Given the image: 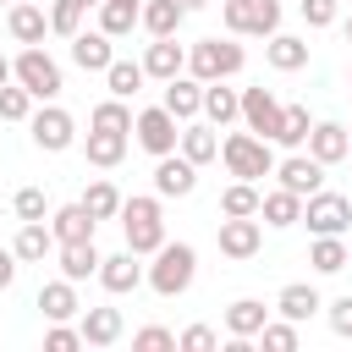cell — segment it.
<instances>
[{"mask_svg":"<svg viewBox=\"0 0 352 352\" xmlns=\"http://www.w3.org/2000/svg\"><path fill=\"white\" fill-rule=\"evenodd\" d=\"M121 231H126V248L138 258H154L165 248V209H160V192H143V198H126L121 204Z\"/></svg>","mask_w":352,"mask_h":352,"instance_id":"1","label":"cell"},{"mask_svg":"<svg viewBox=\"0 0 352 352\" xmlns=\"http://www.w3.org/2000/svg\"><path fill=\"white\" fill-rule=\"evenodd\" d=\"M220 160L236 182H264L275 176V143L258 138V132H226L220 138Z\"/></svg>","mask_w":352,"mask_h":352,"instance_id":"2","label":"cell"},{"mask_svg":"<svg viewBox=\"0 0 352 352\" xmlns=\"http://www.w3.org/2000/svg\"><path fill=\"white\" fill-rule=\"evenodd\" d=\"M242 66H248V50L236 44V33L187 44V72H192L198 82H220V77H236Z\"/></svg>","mask_w":352,"mask_h":352,"instance_id":"3","label":"cell"},{"mask_svg":"<svg viewBox=\"0 0 352 352\" xmlns=\"http://www.w3.org/2000/svg\"><path fill=\"white\" fill-rule=\"evenodd\" d=\"M192 275H198V253H192V242H170V236H165V248L154 253L143 286H154V297H182V292L192 286Z\"/></svg>","mask_w":352,"mask_h":352,"instance_id":"4","label":"cell"},{"mask_svg":"<svg viewBox=\"0 0 352 352\" xmlns=\"http://www.w3.org/2000/svg\"><path fill=\"white\" fill-rule=\"evenodd\" d=\"M220 22L236 38H270L280 33V0H220Z\"/></svg>","mask_w":352,"mask_h":352,"instance_id":"5","label":"cell"},{"mask_svg":"<svg viewBox=\"0 0 352 352\" xmlns=\"http://www.w3.org/2000/svg\"><path fill=\"white\" fill-rule=\"evenodd\" d=\"M16 82L44 104V99H55L66 82H60V60L44 50V44H22V55H16Z\"/></svg>","mask_w":352,"mask_h":352,"instance_id":"6","label":"cell"},{"mask_svg":"<svg viewBox=\"0 0 352 352\" xmlns=\"http://www.w3.org/2000/svg\"><path fill=\"white\" fill-rule=\"evenodd\" d=\"M302 226L314 231V236H346L352 231V198H341V192H308L302 198Z\"/></svg>","mask_w":352,"mask_h":352,"instance_id":"7","label":"cell"},{"mask_svg":"<svg viewBox=\"0 0 352 352\" xmlns=\"http://www.w3.org/2000/svg\"><path fill=\"white\" fill-rule=\"evenodd\" d=\"M28 132H33V143H38L44 154H66V148L77 143V121H72V110H60L55 99H44V104L28 116Z\"/></svg>","mask_w":352,"mask_h":352,"instance_id":"8","label":"cell"},{"mask_svg":"<svg viewBox=\"0 0 352 352\" xmlns=\"http://www.w3.org/2000/svg\"><path fill=\"white\" fill-rule=\"evenodd\" d=\"M132 138H138V148H148V154L160 160V154H176V148H182V121H176L165 104H148V110H138Z\"/></svg>","mask_w":352,"mask_h":352,"instance_id":"9","label":"cell"},{"mask_svg":"<svg viewBox=\"0 0 352 352\" xmlns=\"http://www.w3.org/2000/svg\"><path fill=\"white\" fill-rule=\"evenodd\" d=\"M214 242H220V253L226 258H253L258 248H264V220L258 214H226L220 220V231H214Z\"/></svg>","mask_w":352,"mask_h":352,"instance_id":"10","label":"cell"},{"mask_svg":"<svg viewBox=\"0 0 352 352\" xmlns=\"http://www.w3.org/2000/svg\"><path fill=\"white\" fill-rule=\"evenodd\" d=\"M324 170H330V165H319L308 148H292L286 160H275V182H280V187H292L297 198L319 192V187H324Z\"/></svg>","mask_w":352,"mask_h":352,"instance_id":"11","label":"cell"},{"mask_svg":"<svg viewBox=\"0 0 352 352\" xmlns=\"http://www.w3.org/2000/svg\"><path fill=\"white\" fill-rule=\"evenodd\" d=\"M110 297H126V292H138L143 280H148V270L138 264V253L132 248H121V253H110V258H99V275H94Z\"/></svg>","mask_w":352,"mask_h":352,"instance_id":"12","label":"cell"},{"mask_svg":"<svg viewBox=\"0 0 352 352\" xmlns=\"http://www.w3.org/2000/svg\"><path fill=\"white\" fill-rule=\"evenodd\" d=\"M192 187H198V165H192L182 148L154 160V192H160V198H187Z\"/></svg>","mask_w":352,"mask_h":352,"instance_id":"13","label":"cell"},{"mask_svg":"<svg viewBox=\"0 0 352 352\" xmlns=\"http://www.w3.org/2000/svg\"><path fill=\"white\" fill-rule=\"evenodd\" d=\"M280 99L270 94V88H242V121H248V132H258V138H270L275 143V132H280Z\"/></svg>","mask_w":352,"mask_h":352,"instance_id":"14","label":"cell"},{"mask_svg":"<svg viewBox=\"0 0 352 352\" xmlns=\"http://www.w3.org/2000/svg\"><path fill=\"white\" fill-rule=\"evenodd\" d=\"M319 308H324V297H319V286H314V280H286V286L275 292V314H280V319H292V324L314 319Z\"/></svg>","mask_w":352,"mask_h":352,"instance_id":"15","label":"cell"},{"mask_svg":"<svg viewBox=\"0 0 352 352\" xmlns=\"http://www.w3.org/2000/svg\"><path fill=\"white\" fill-rule=\"evenodd\" d=\"M176 121H198L204 116V82L192 77V72H182V77H170L165 82V99H160Z\"/></svg>","mask_w":352,"mask_h":352,"instance_id":"16","label":"cell"},{"mask_svg":"<svg viewBox=\"0 0 352 352\" xmlns=\"http://www.w3.org/2000/svg\"><path fill=\"white\" fill-rule=\"evenodd\" d=\"M55 248H60V242H55L50 220H22V226H16V236H11V253H16L22 264H44Z\"/></svg>","mask_w":352,"mask_h":352,"instance_id":"17","label":"cell"},{"mask_svg":"<svg viewBox=\"0 0 352 352\" xmlns=\"http://www.w3.org/2000/svg\"><path fill=\"white\" fill-rule=\"evenodd\" d=\"M77 330H82L88 346H116L126 336V319H121V308H82L77 314Z\"/></svg>","mask_w":352,"mask_h":352,"instance_id":"18","label":"cell"},{"mask_svg":"<svg viewBox=\"0 0 352 352\" xmlns=\"http://www.w3.org/2000/svg\"><path fill=\"white\" fill-rule=\"evenodd\" d=\"M6 33H11L16 44H44V33H50V11L33 6V0H16V6L6 11Z\"/></svg>","mask_w":352,"mask_h":352,"instance_id":"19","label":"cell"},{"mask_svg":"<svg viewBox=\"0 0 352 352\" xmlns=\"http://www.w3.org/2000/svg\"><path fill=\"white\" fill-rule=\"evenodd\" d=\"M143 72H148L154 82L182 77V72H187V44H176V38H154V44L143 50Z\"/></svg>","mask_w":352,"mask_h":352,"instance_id":"20","label":"cell"},{"mask_svg":"<svg viewBox=\"0 0 352 352\" xmlns=\"http://www.w3.org/2000/svg\"><path fill=\"white\" fill-rule=\"evenodd\" d=\"M346 148H352V132H346L341 121H314V132H308V154H314L319 165H341Z\"/></svg>","mask_w":352,"mask_h":352,"instance_id":"21","label":"cell"},{"mask_svg":"<svg viewBox=\"0 0 352 352\" xmlns=\"http://www.w3.org/2000/svg\"><path fill=\"white\" fill-rule=\"evenodd\" d=\"M94 214H88V204L77 198V204H60V209H50V231H55V242H94Z\"/></svg>","mask_w":352,"mask_h":352,"instance_id":"22","label":"cell"},{"mask_svg":"<svg viewBox=\"0 0 352 352\" xmlns=\"http://www.w3.org/2000/svg\"><path fill=\"white\" fill-rule=\"evenodd\" d=\"M72 60H77L82 72H110V60H116V38H110L104 28L77 33V38H72Z\"/></svg>","mask_w":352,"mask_h":352,"instance_id":"23","label":"cell"},{"mask_svg":"<svg viewBox=\"0 0 352 352\" xmlns=\"http://www.w3.org/2000/svg\"><path fill=\"white\" fill-rule=\"evenodd\" d=\"M182 22H187V6L182 0H143V33L148 38H176L182 33Z\"/></svg>","mask_w":352,"mask_h":352,"instance_id":"24","label":"cell"},{"mask_svg":"<svg viewBox=\"0 0 352 352\" xmlns=\"http://www.w3.org/2000/svg\"><path fill=\"white\" fill-rule=\"evenodd\" d=\"M204 121H209V126L242 121V94L226 88V77H220V82H204Z\"/></svg>","mask_w":352,"mask_h":352,"instance_id":"25","label":"cell"},{"mask_svg":"<svg viewBox=\"0 0 352 352\" xmlns=\"http://www.w3.org/2000/svg\"><path fill=\"white\" fill-rule=\"evenodd\" d=\"M99 258H104V253H99L94 242H60V248H55L60 275H66V280H77V286H82L88 275H99Z\"/></svg>","mask_w":352,"mask_h":352,"instance_id":"26","label":"cell"},{"mask_svg":"<svg viewBox=\"0 0 352 352\" xmlns=\"http://www.w3.org/2000/svg\"><path fill=\"white\" fill-rule=\"evenodd\" d=\"M38 314L44 319H77L82 314V302H77V280H44L38 286Z\"/></svg>","mask_w":352,"mask_h":352,"instance_id":"27","label":"cell"},{"mask_svg":"<svg viewBox=\"0 0 352 352\" xmlns=\"http://www.w3.org/2000/svg\"><path fill=\"white\" fill-rule=\"evenodd\" d=\"M270 314L275 308H264L258 297H236V302H226V336H253L258 341V330L270 324Z\"/></svg>","mask_w":352,"mask_h":352,"instance_id":"28","label":"cell"},{"mask_svg":"<svg viewBox=\"0 0 352 352\" xmlns=\"http://www.w3.org/2000/svg\"><path fill=\"white\" fill-rule=\"evenodd\" d=\"M258 220H264V226H275V231H286V226H302V198H297L292 187H275V192H264V204H258Z\"/></svg>","mask_w":352,"mask_h":352,"instance_id":"29","label":"cell"},{"mask_svg":"<svg viewBox=\"0 0 352 352\" xmlns=\"http://www.w3.org/2000/svg\"><path fill=\"white\" fill-rule=\"evenodd\" d=\"M264 60H270L275 72H302V66H308V38H297V33H270Z\"/></svg>","mask_w":352,"mask_h":352,"instance_id":"30","label":"cell"},{"mask_svg":"<svg viewBox=\"0 0 352 352\" xmlns=\"http://www.w3.org/2000/svg\"><path fill=\"white\" fill-rule=\"evenodd\" d=\"M308 264H314V275H341V270L352 264L346 236H314V242H308Z\"/></svg>","mask_w":352,"mask_h":352,"instance_id":"31","label":"cell"},{"mask_svg":"<svg viewBox=\"0 0 352 352\" xmlns=\"http://www.w3.org/2000/svg\"><path fill=\"white\" fill-rule=\"evenodd\" d=\"M94 11H99V28H104L110 38H126V33L143 22V0H99Z\"/></svg>","mask_w":352,"mask_h":352,"instance_id":"32","label":"cell"},{"mask_svg":"<svg viewBox=\"0 0 352 352\" xmlns=\"http://www.w3.org/2000/svg\"><path fill=\"white\" fill-rule=\"evenodd\" d=\"M182 154H187L192 165L220 160V138H214V126H209V121H182Z\"/></svg>","mask_w":352,"mask_h":352,"instance_id":"33","label":"cell"},{"mask_svg":"<svg viewBox=\"0 0 352 352\" xmlns=\"http://www.w3.org/2000/svg\"><path fill=\"white\" fill-rule=\"evenodd\" d=\"M82 154H88V165H99V170H116V165L126 160V132H94V126H88V143H82Z\"/></svg>","mask_w":352,"mask_h":352,"instance_id":"34","label":"cell"},{"mask_svg":"<svg viewBox=\"0 0 352 352\" xmlns=\"http://www.w3.org/2000/svg\"><path fill=\"white\" fill-rule=\"evenodd\" d=\"M132 121H138V116H132V104H126V99H116V94H110V99H99V104H94V116H88V126H94V132H126V138H132Z\"/></svg>","mask_w":352,"mask_h":352,"instance_id":"35","label":"cell"},{"mask_svg":"<svg viewBox=\"0 0 352 352\" xmlns=\"http://www.w3.org/2000/svg\"><path fill=\"white\" fill-rule=\"evenodd\" d=\"M82 204H88V214H94V220H116L126 198H121V187H116V182H104V176H94V182L82 187Z\"/></svg>","mask_w":352,"mask_h":352,"instance_id":"36","label":"cell"},{"mask_svg":"<svg viewBox=\"0 0 352 352\" xmlns=\"http://www.w3.org/2000/svg\"><path fill=\"white\" fill-rule=\"evenodd\" d=\"M143 82H148L143 60H121V55H116V60H110V72H104V88H110L116 99H132V94L143 88Z\"/></svg>","mask_w":352,"mask_h":352,"instance_id":"37","label":"cell"},{"mask_svg":"<svg viewBox=\"0 0 352 352\" xmlns=\"http://www.w3.org/2000/svg\"><path fill=\"white\" fill-rule=\"evenodd\" d=\"M308 132H314V121H308V104H286V110H280L275 148H308Z\"/></svg>","mask_w":352,"mask_h":352,"instance_id":"38","label":"cell"},{"mask_svg":"<svg viewBox=\"0 0 352 352\" xmlns=\"http://www.w3.org/2000/svg\"><path fill=\"white\" fill-rule=\"evenodd\" d=\"M82 16H88V0H55V6H50V33L72 44V38L82 33Z\"/></svg>","mask_w":352,"mask_h":352,"instance_id":"39","label":"cell"},{"mask_svg":"<svg viewBox=\"0 0 352 352\" xmlns=\"http://www.w3.org/2000/svg\"><path fill=\"white\" fill-rule=\"evenodd\" d=\"M258 204H264L258 182H231L220 192V214H258Z\"/></svg>","mask_w":352,"mask_h":352,"instance_id":"40","label":"cell"},{"mask_svg":"<svg viewBox=\"0 0 352 352\" xmlns=\"http://www.w3.org/2000/svg\"><path fill=\"white\" fill-rule=\"evenodd\" d=\"M297 341H302V336H297L292 319H270V324L258 330V346H264V352H297Z\"/></svg>","mask_w":352,"mask_h":352,"instance_id":"41","label":"cell"},{"mask_svg":"<svg viewBox=\"0 0 352 352\" xmlns=\"http://www.w3.org/2000/svg\"><path fill=\"white\" fill-rule=\"evenodd\" d=\"M33 104H38V99H33L22 82H6V88H0V121H28Z\"/></svg>","mask_w":352,"mask_h":352,"instance_id":"42","label":"cell"},{"mask_svg":"<svg viewBox=\"0 0 352 352\" xmlns=\"http://www.w3.org/2000/svg\"><path fill=\"white\" fill-rule=\"evenodd\" d=\"M11 209H16V220H50V198H44V187H16Z\"/></svg>","mask_w":352,"mask_h":352,"instance_id":"43","label":"cell"},{"mask_svg":"<svg viewBox=\"0 0 352 352\" xmlns=\"http://www.w3.org/2000/svg\"><path fill=\"white\" fill-rule=\"evenodd\" d=\"M44 346H50V352H77V346H88V341H82V330H77L72 319H50Z\"/></svg>","mask_w":352,"mask_h":352,"instance_id":"44","label":"cell"},{"mask_svg":"<svg viewBox=\"0 0 352 352\" xmlns=\"http://www.w3.org/2000/svg\"><path fill=\"white\" fill-rule=\"evenodd\" d=\"M132 346H138V352H176V336H170L165 324H143V330L132 336Z\"/></svg>","mask_w":352,"mask_h":352,"instance_id":"45","label":"cell"},{"mask_svg":"<svg viewBox=\"0 0 352 352\" xmlns=\"http://www.w3.org/2000/svg\"><path fill=\"white\" fill-rule=\"evenodd\" d=\"M176 346H182V352H214V346H220V336H214L209 324H187V330L176 336Z\"/></svg>","mask_w":352,"mask_h":352,"instance_id":"46","label":"cell"},{"mask_svg":"<svg viewBox=\"0 0 352 352\" xmlns=\"http://www.w3.org/2000/svg\"><path fill=\"white\" fill-rule=\"evenodd\" d=\"M324 319H330V330H336L341 341H352V292L336 297V302H324Z\"/></svg>","mask_w":352,"mask_h":352,"instance_id":"47","label":"cell"},{"mask_svg":"<svg viewBox=\"0 0 352 352\" xmlns=\"http://www.w3.org/2000/svg\"><path fill=\"white\" fill-rule=\"evenodd\" d=\"M308 28H336V0H297Z\"/></svg>","mask_w":352,"mask_h":352,"instance_id":"48","label":"cell"},{"mask_svg":"<svg viewBox=\"0 0 352 352\" xmlns=\"http://www.w3.org/2000/svg\"><path fill=\"white\" fill-rule=\"evenodd\" d=\"M16 264H22V258H16L11 248H0V292H6L11 280H16Z\"/></svg>","mask_w":352,"mask_h":352,"instance_id":"49","label":"cell"},{"mask_svg":"<svg viewBox=\"0 0 352 352\" xmlns=\"http://www.w3.org/2000/svg\"><path fill=\"white\" fill-rule=\"evenodd\" d=\"M6 82H16V60H6V55H0V88H6Z\"/></svg>","mask_w":352,"mask_h":352,"instance_id":"50","label":"cell"},{"mask_svg":"<svg viewBox=\"0 0 352 352\" xmlns=\"http://www.w3.org/2000/svg\"><path fill=\"white\" fill-rule=\"evenodd\" d=\"M182 6H187V11H204V6H209V0H182Z\"/></svg>","mask_w":352,"mask_h":352,"instance_id":"51","label":"cell"},{"mask_svg":"<svg viewBox=\"0 0 352 352\" xmlns=\"http://www.w3.org/2000/svg\"><path fill=\"white\" fill-rule=\"evenodd\" d=\"M341 33H346V44H352V16H346V22H341Z\"/></svg>","mask_w":352,"mask_h":352,"instance_id":"52","label":"cell"},{"mask_svg":"<svg viewBox=\"0 0 352 352\" xmlns=\"http://www.w3.org/2000/svg\"><path fill=\"white\" fill-rule=\"evenodd\" d=\"M346 88H352V72H346Z\"/></svg>","mask_w":352,"mask_h":352,"instance_id":"53","label":"cell"},{"mask_svg":"<svg viewBox=\"0 0 352 352\" xmlns=\"http://www.w3.org/2000/svg\"><path fill=\"white\" fill-rule=\"evenodd\" d=\"M346 132H352V126H346ZM346 160H352V148H346Z\"/></svg>","mask_w":352,"mask_h":352,"instance_id":"54","label":"cell"},{"mask_svg":"<svg viewBox=\"0 0 352 352\" xmlns=\"http://www.w3.org/2000/svg\"><path fill=\"white\" fill-rule=\"evenodd\" d=\"M88 6H99V0H88Z\"/></svg>","mask_w":352,"mask_h":352,"instance_id":"55","label":"cell"},{"mask_svg":"<svg viewBox=\"0 0 352 352\" xmlns=\"http://www.w3.org/2000/svg\"><path fill=\"white\" fill-rule=\"evenodd\" d=\"M6 6H16V0H6Z\"/></svg>","mask_w":352,"mask_h":352,"instance_id":"56","label":"cell"}]
</instances>
